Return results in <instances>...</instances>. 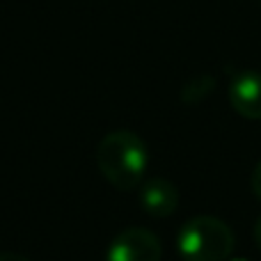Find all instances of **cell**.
Segmentation results:
<instances>
[{
	"instance_id": "obj_1",
	"label": "cell",
	"mask_w": 261,
	"mask_h": 261,
	"mask_svg": "<svg viewBox=\"0 0 261 261\" xmlns=\"http://www.w3.org/2000/svg\"><path fill=\"white\" fill-rule=\"evenodd\" d=\"M96 165L103 179L117 190L140 188L149 167L147 142L133 130H110L96 147Z\"/></svg>"
},
{
	"instance_id": "obj_2",
	"label": "cell",
	"mask_w": 261,
	"mask_h": 261,
	"mask_svg": "<svg viewBox=\"0 0 261 261\" xmlns=\"http://www.w3.org/2000/svg\"><path fill=\"white\" fill-rule=\"evenodd\" d=\"M234 231L216 216H195L176 234V250L184 261H227L234 252Z\"/></svg>"
},
{
	"instance_id": "obj_3",
	"label": "cell",
	"mask_w": 261,
	"mask_h": 261,
	"mask_svg": "<svg viewBox=\"0 0 261 261\" xmlns=\"http://www.w3.org/2000/svg\"><path fill=\"white\" fill-rule=\"evenodd\" d=\"M161 239L144 227L122 229L106 250V261H161Z\"/></svg>"
},
{
	"instance_id": "obj_4",
	"label": "cell",
	"mask_w": 261,
	"mask_h": 261,
	"mask_svg": "<svg viewBox=\"0 0 261 261\" xmlns=\"http://www.w3.org/2000/svg\"><path fill=\"white\" fill-rule=\"evenodd\" d=\"M229 103L241 117L261 119V73L254 69H245L231 76L229 81Z\"/></svg>"
},
{
	"instance_id": "obj_5",
	"label": "cell",
	"mask_w": 261,
	"mask_h": 261,
	"mask_svg": "<svg viewBox=\"0 0 261 261\" xmlns=\"http://www.w3.org/2000/svg\"><path fill=\"white\" fill-rule=\"evenodd\" d=\"M179 188L167 179H149L142 181L138 188V202L144 213L151 218H167L179 208Z\"/></svg>"
},
{
	"instance_id": "obj_6",
	"label": "cell",
	"mask_w": 261,
	"mask_h": 261,
	"mask_svg": "<svg viewBox=\"0 0 261 261\" xmlns=\"http://www.w3.org/2000/svg\"><path fill=\"white\" fill-rule=\"evenodd\" d=\"M211 90H213V78L199 76V78H193V81L184 87L181 99H184L186 103H197V101H202L206 94H211Z\"/></svg>"
},
{
	"instance_id": "obj_7",
	"label": "cell",
	"mask_w": 261,
	"mask_h": 261,
	"mask_svg": "<svg viewBox=\"0 0 261 261\" xmlns=\"http://www.w3.org/2000/svg\"><path fill=\"white\" fill-rule=\"evenodd\" d=\"M250 186H252L254 197L261 202V161L257 163V167L252 170V176H250Z\"/></svg>"
},
{
	"instance_id": "obj_8",
	"label": "cell",
	"mask_w": 261,
	"mask_h": 261,
	"mask_svg": "<svg viewBox=\"0 0 261 261\" xmlns=\"http://www.w3.org/2000/svg\"><path fill=\"white\" fill-rule=\"evenodd\" d=\"M0 261H30V259L16 252H0Z\"/></svg>"
},
{
	"instance_id": "obj_9",
	"label": "cell",
	"mask_w": 261,
	"mask_h": 261,
	"mask_svg": "<svg viewBox=\"0 0 261 261\" xmlns=\"http://www.w3.org/2000/svg\"><path fill=\"white\" fill-rule=\"evenodd\" d=\"M254 243H257V248L261 250V218L257 220V225H254Z\"/></svg>"
},
{
	"instance_id": "obj_10",
	"label": "cell",
	"mask_w": 261,
	"mask_h": 261,
	"mask_svg": "<svg viewBox=\"0 0 261 261\" xmlns=\"http://www.w3.org/2000/svg\"><path fill=\"white\" fill-rule=\"evenodd\" d=\"M227 261H250V259H227Z\"/></svg>"
}]
</instances>
